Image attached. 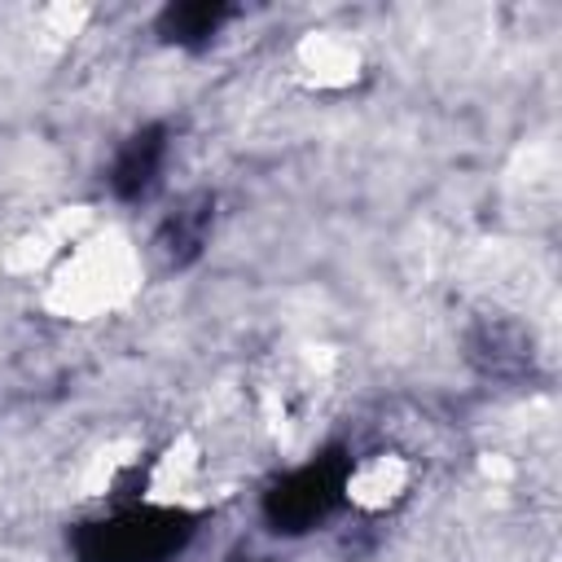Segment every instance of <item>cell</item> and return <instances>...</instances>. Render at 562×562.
Here are the masks:
<instances>
[{
  "label": "cell",
  "instance_id": "6da1fadb",
  "mask_svg": "<svg viewBox=\"0 0 562 562\" xmlns=\"http://www.w3.org/2000/svg\"><path fill=\"white\" fill-rule=\"evenodd\" d=\"M202 518L206 514L180 505L127 501L101 518L75 522L70 553L75 562H176L193 544Z\"/></svg>",
  "mask_w": 562,
  "mask_h": 562
},
{
  "label": "cell",
  "instance_id": "7a4b0ae2",
  "mask_svg": "<svg viewBox=\"0 0 562 562\" xmlns=\"http://www.w3.org/2000/svg\"><path fill=\"white\" fill-rule=\"evenodd\" d=\"M356 457L342 443H329L312 452L303 465L277 474L263 492V522L272 536H307L325 527L342 505L351 487Z\"/></svg>",
  "mask_w": 562,
  "mask_h": 562
},
{
  "label": "cell",
  "instance_id": "3957f363",
  "mask_svg": "<svg viewBox=\"0 0 562 562\" xmlns=\"http://www.w3.org/2000/svg\"><path fill=\"white\" fill-rule=\"evenodd\" d=\"M167 127L162 123H145L136 127L119 149H114V162L105 171V184L119 202H140L154 193L158 176H162V162H167Z\"/></svg>",
  "mask_w": 562,
  "mask_h": 562
},
{
  "label": "cell",
  "instance_id": "5b68a950",
  "mask_svg": "<svg viewBox=\"0 0 562 562\" xmlns=\"http://www.w3.org/2000/svg\"><path fill=\"white\" fill-rule=\"evenodd\" d=\"M206 228H211V202L202 198V202H189L184 211H176L167 224H162V250H167V259L176 263V268H184V263H193L198 255H202V246H206Z\"/></svg>",
  "mask_w": 562,
  "mask_h": 562
},
{
  "label": "cell",
  "instance_id": "277c9868",
  "mask_svg": "<svg viewBox=\"0 0 562 562\" xmlns=\"http://www.w3.org/2000/svg\"><path fill=\"white\" fill-rule=\"evenodd\" d=\"M228 18H233V9L220 0H180L158 13V35L176 48H206Z\"/></svg>",
  "mask_w": 562,
  "mask_h": 562
}]
</instances>
